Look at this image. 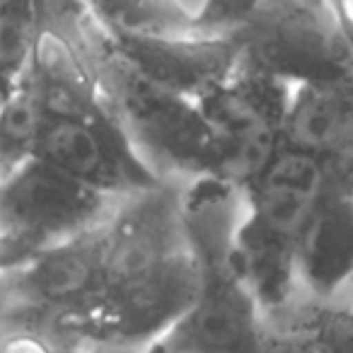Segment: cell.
<instances>
[{
  "label": "cell",
  "instance_id": "1",
  "mask_svg": "<svg viewBox=\"0 0 353 353\" xmlns=\"http://www.w3.org/2000/svg\"><path fill=\"white\" fill-rule=\"evenodd\" d=\"M332 184V162L281 145L245 189V216L235 240V266L254 295L266 327L300 305L295 242Z\"/></svg>",
  "mask_w": 353,
  "mask_h": 353
},
{
  "label": "cell",
  "instance_id": "2",
  "mask_svg": "<svg viewBox=\"0 0 353 353\" xmlns=\"http://www.w3.org/2000/svg\"><path fill=\"white\" fill-rule=\"evenodd\" d=\"M97 75L123 136L160 182L184 187L218 176L221 143L196 99L148 80L112 49L107 37L97 54Z\"/></svg>",
  "mask_w": 353,
  "mask_h": 353
},
{
  "label": "cell",
  "instance_id": "3",
  "mask_svg": "<svg viewBox=\"0 0 353 353\" xmlns=\"http://www.w3.org/2000/svg\"><path fill=\"white\" fill-rule=\"evenodd\" d=\"M199 288L201 271L184 247L141 274L109 283L90 307L59 324L56 332L80 343L143 353L184 317Z\"/></svg>",
  "mask_w": 353,
  "mask_h": 353
},
{
  "label": "cell",
  "instance_id": "4",
  "mask_svg": "<svg viewBox=\"0 0 353 353\" xmlns=\"http://www.w3.org/2000/svg\"><path fill=\"white\" fill-rule=\"evenodd\" d=\"M240 63L281 85L353 78L332 0H266L235 32Z\"/></svg>",
  "mask_w": 353,
  "mask_h": 353
},
{
  "label": "cell",
  "instance_id": "5",
  "mask_svg": "<svg viewBox=\"0 0 353 353\" xmlns=\"http://www.w3.org/2000/svg\"><path fill=\"white\" fill-rule=\"evenodd\" d=\"M102 228L104 223L37 250L6 269L0 276V319L56 329L90 307L107 285Z\"/></svg>",
  "mask_w": 353,
  "mask_h": 353
},
{
  "label": "cell",
  "instance_id": "6",
  "mask_svg": "<svg viewBox=\"0 0 353 353\" xmlns=\"http://www.w3.org/2000/svg\"><path fill=\"white\" fill-rule=\"evenodd\" d=\"M117 201L32 157L0 179V237L20 261L102 225Z\"/></svg>",
  "mask_w": 353,
  "mask_h": 353
},
{
  "label": "cell",
  "instance_id": "7",
  "mask_svg": "<svg viewBox=\"0 0 353 353\" xmlns=\"http://www.w3.org/2000/svg\"><path fill=\"white\" fill-rule=\"evenodd\" d=\"M288 88L254 70H237L199 99L221 143L218 176L247 189L281 148V119Z\"/></svg>",
  "mask_w": 353,
  "mask_h": 353
},
{
  "label": "cell",
  "instance_id": "8",
  "mask_svg": "<svg viewBox=\"0 0 353 353\" xmlns=\"http://www.w3.org/2000/svg\"><path fill=\"white\" fill-rule=\"evenodd\" d=\"M34 157L112 199H123L133 192L162 184L143 165L114 117H49Z\"/></svg>",
  "mask_w": 353,
  "mask_h": 353
},
{
  "label": "cell",
  "instance_id": "9",
  "mask_svg": "<svg viewBox=\"0 0 353 353\" xmlns=\"http://www.w3.org/2000/svg\"><path fill=\"white\" fill-rule=\"evenodd\" d=\"M201 288L192 307L143 353H250L266 332L254 295L235 261L199 266Z\"/></svg>",
  "mask_w": 353,
  "mask_h": 353
},
{
  "label": "cell",
  "instance_id": "10",
  "mask_svg": "<svg viewBox=\"0 0 353 353\" xmlns=\"http://www.w3.org/2000/svg\"><path fill=\"white\" fill-rule=\"evenodd\" d=\"M182 189L162 182L119 199L102 228L107 285L141 274L187 247Z\"/></svg>",
  "mask_w": 353,
  "mask_h": 353
},
{
  "label": "cell",
  "instance_id": "11",
  "mask_svg": "<svg viewBox=\"0 0 353 353\" xmlns=\"http://www.w3.org/2000/svg\"><path fill=\"white\" fill-rule=\"evenodd\" d=\"M300 303L353 300V176H332L295 242Z\"/></svg>",
  "mask_w": 353,
  "mask_h": 353
},
{
  "label": "cell",
  "instance_id": "12",
  "mask_svg": "<svg viewBox=\"0 0 353 353\" xmlns=\"http://www.w3.org/2000/svg\"><path fill=\"white\" fill-rule=\"evenodd\" d=\"M107 41L131 68H136L148 80L196 102L213 88L225 83L240 65L235 37L192 32L179 37Z\"/></svg>",
  "mask_w": 353,
  "mask_h": 353
},
{
  "label": "cell",
  "instance_id": "13",
  "mask_svg": "<svg viewBox=\"0 0 353 353\" xmlns=\"http://www.w3.org/2000/svg\"><path fill=\"white\" fill-rule=\"evenodd\" d=\"M281 145L322 160L353 155V78L288 85Z\"/></svg>",
  "mask_w": 353,
  "mask_h": 353
},
{
  "label": "cell",
  "instance_id": "14",
  "mask_svg": "<svg viewBox=\"0 0 353 353\" xmlns=\"http://www.w3.org/2000/svg\"><path fill=\"white\" fill-rule=\"evenodd\" d=\"M83 6L112 41L194 32V12L184 0H83Z\"/></svg>",
  "mask_w": 353,
  "mask_h": 353
},
{
  "label": "cell",
  "instance_id": "15",
  "mask_svg": "<svg viewBox=\"0 0 353 353\" xmlns=\"http://www.w3.org/2000/svg\"><path fill=\"white\" fill-rule=\"evenodd\" d=\"M49 119L30 65L0 102V179L37 155Z\"/></svg>",
  "mask_w": 353,
  "mask_h": 353
},
{
  "label": "cell",
  "instance_id": "16",
  "mask_svg": "<svg viewBox=\"0 0 353 353\" xmlns=\"http://www.w3.org/2000/svg\"><path fill=\"white\" fill-rule=\"evenodd\" d=\"M46 0H6L0 6V78L8 88L17 83L34 56Z\"/></svg>",
  "mask_w": 353,
  "mask_h": 353
},
{
  "label": "cell",
  "instance_id": "17",
  "mask_svg": "<svg viewBox=\"0 0 353 353\" xmlns=\"http://www.w3.org/2000/svg\"><path fill=\"white\" fill-rule=\"evenodd\" d=\"M271 329L298 334L319 353H353V307L348 303H300Z\"/></svg>",
  "mask_w": 353,
  "mask_h": 353
},
{
  "label": "cell",
  "instance_id": "18",
  "mask_svg": "<svg viewBox=\"0 0 353 353\" xmlns=\"http://www.w3.org/2000/svg\"><path fill=\"white\" fill-rule=\"evenodd\" d=\"M266 0H201L194 15V32L232 37Z\"/></svg>",
  "mask_w": 353,
  "mask_h": 353
},
{
  "label": "cell",
  "instance_id": "19",
  "mask_svg": "<svg viewBox=\"0 0 353 353\" xmlns=\"http://www.w3.org/2000/svg\"><path fill=\"white\" fill-rule=\"evenodd\" d=\"M250 353H319L314 346H310L303 336L285 329H271L266 327L264 336L259 339Z\"/></svg>",
  "mask_w": 353,
  "mask_h": 353
},
{
  "label": "cell",
  "instance_id": "20",
  "mask_svg": "<svg viewBox=\"0 0 353 353\" xmlns=\"http://www.w3.org/2000/svg\"><path fill=\"white\" fill-rule=\"evenodd\" d=\"M332 8L336 12V20L353 54V0H332Z\"/></svg>",
  "mask_w": 353,
  "mask_h": 353
},
{
  "label": "cell",
  "instance_id": "21",
  "mask_svg": "<svg viewBox=\"0 0 353 353\" xmlns=\"http://www.w3.org/2000/svg\"><path fill=\"white\" fill-rule=\"evenodd\" d=\"M12 264H15V256H12L10 247L6 245V240L0 237V276L6 274V269H10Z\"/></svg>",
  "mask_w": 353,
  "mask_h": 353
},
{
  "label": "cell",
  "instance_id": "22",
  "mask_svg": "<svg viewBox=\"0 0 353 353\" xmlns=\"http://www.w3.org/2000/svg\"><path fill=\"white\" fill-rule=\"evenodd\" d=\"M8 90H10V88H8V85L3 83V78H0V102H3V97L8 94Z\"/></svg>",
  "mask_w": 353,
  "mask_h": 353
},
{
  "label": "cell",
  "instance_id": "23",
  "mask_svg": "<svg viewBox=\"0 0 353 353\" xmlns=\"http://www.w3.org/2000/svg\"><path fill=\"white\" fill-rule=\"evenodd\" d=\"M3 3H6V0H0V6H3Z\"/></svg>",
  "mask_w": 353,
  "mask_h": 353
},
{
  "label": "cell",
  "instance_id": "24",
  "mask_svg": "<svg viewBox=\"0 0 353 353\" xmlns=\"http://www.w3.org/2000/svg\"><path fill=\"white\" fill-rule=\"evenodd\" d=\"M348 305H351V307H353V300H351V303H348Z\"/></svg>",
  "mask_w": 353,
  "mask_h": 353
}]
</instances>
